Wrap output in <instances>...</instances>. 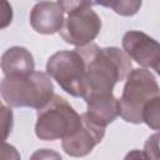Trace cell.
Listing matches in <instances>:
<instances>
[{
    "label": "cell",
    "instance_id": "4fadbf2b",
    "mask_svg": "<svg viewBox=\"0 0 160 160\" xmlns=\"http://www.w3.org/2000/svg\"><path fill=\"white\" fill-rule=\"evenodd\" d=\"M14 126V114L11 108L0 100V141H5L11 134Z\"/></svg>",
    "mask_w": 160,
    "mask_h": 160
},
{
    "label": "cell",
    "instance_id": "ffe728a7",
    "mask_svg": "<svg viewBox=\"0 0 160 160\" xmlns=\"http://www.w3.org/2000/svg\"><path fill=\"white\" fill-rule=\"evenodd\" d=\"M112 0H94V5H100L104 8H110Z\"/></svg>",
    "mask_w": 160,
    "mask_h": 160
},
{
    "label": "cell",
    "instance_id": "8fae6325",
    "mask_svg": "<svg viewBox=\"0 0 160 160\" xmlns=\"http://www.w3.org/2000/svg\"><path fill=\"white\" fill-rule=\"evenodd\" d=\"M0 65L5 76L25 75L35 69V61L31 52L22 46L9 48L2 54Z\"/></svg>",
    "mask_w": 160,
    "mask_h": 160
},
{
    "label": "cell",
    "instance_id": "30bf717a",
    "mask_svg": "<svg viewBox=\"0 0 160 160\" xmlns=\"http://www.w3.org/2000/svg\"><path fill=\"white\" fill-rule=\"evenodd\" d=\"M88 110L86 115L101 126H108L119 116V102L112 95H90L84 98Z\"/></svg>",
    "mask_w": 160,
    "mask_h": 160
},
{
    "label": "cell",
    "instance_id": "d6986e66",
    "mask_svg": "<svg viewBox=\"0 0 160 160\" xmlns=\"http://www.w3.org/2000/svg\"><path fill=\"white\" fill-rule=\"evenodd\" d=\"M42 151H44L45 154H42V152L39 150V151H38V152H35L31 158H32V159H36V158H51V156H52V158H58V159L60 158V159H61V156H60L59 154L52 152V151H50L49 149H42Z\"/></svg>",
    "mask_w": 160,
    "mask_h": 160
},
{
    "label": "cell",
    "instance_id": "5bb4252c",
    "mask_svg": "<svg viewBox=\"0 0 160 160\" xmlns=\"http://www.w3.org/2000/svg\"><path fill=\"white\" fill-rule=\"evenodd\" d=\"M142 0H112L110 9L120 16H132L141 8Z\"/></svg>",
    "mask_w": 160,
    "mask_h": 160
},
{
    "label": "cell",
    "instance_id": "7c38bea8",
    "mask_svg": "<svg viewBox=\"0 0 160 160\" xmlns=\"http://www.w3.org/2000/svg\"><path fill=\"white\" fill-rule=\"evenodd\" d=\"M141 120L152 130H159L160 126V96L150 99L142 108Z\"/></svg>",
    "mask_w": 160,
    "mask_h": 160
},
{
    "label": "cell",
    "instance_id": "277c9868",
    "mask_svg": "<svg viewBox=\"0 0 160 160\" xmlns=\"http://www.w3.org/2000/svg\"><path fill=\"white\" fill-rule=\"evenodd\" d=\"M119 102V115L130 124H141V112L144 105L152 98L159 96V85L154 74L142 69H131L125 78Z\"/></svg>",
    "mask_w": 160,
    "mask_h": 160
},
{
    "label": "cell",
    "instance_id": "5b68a950",
    "mask_svg": "<svg viewBox=\"0 0 160 160\" xmlns=\"http://www.w3.org/2000/svg\"><path fill=\"white\" fill-rule=\"evenodd\" d=\"M46 74L74 98L85 95V64L76 50H61L52 54L46 62Z\"/></svg>",
    "mask_w": 160,
    "mask_h": 160
},
{
    "label": "cell",
    "instance_id": "3957f363",
    "mask_svg": "<svg viewBox=\"0 0 160 160\" xmlns=\"http://www.w3.org/2000/svg\"><path fill=\"white\" fill-rule=\"evenodd\" d=\"M81 125V115L60 95H52L48 104L38 109L35 134L40 140L52 141L75 132Z\"/></svg>",
    "mask_w": 160,
    "mask_h": 160
},
{
    "label": "cell",
    "instance_id": "52a82bcc",
    "mask_svg": "<svg viewBox=\"0 0 160 160\" xmlns=\"http://www.w3.org/2000/svg\"><path fill=\"white\" fill-rule=\"evenodd\" d=\"M122 49L125 54L140 66L159 72L160 46L159 42L148 34L138 30L125 32L122 36Z\"/></svg>",
    "mask_w": 160,
    "mask_h": 160
},
{
    "label": "cell",
    "instance_id": "9c48e42d",
    "mask_svg": "<svg viewBox=\"0 0 160 160\" xmlns=\"http://www.w3.org/2000/svg\"><path fill=\"white\" fill-rule=\"evenodd\" d=\"M64 22V11L54 1H40L31 9L30 24L32 29L42 35L59 32Z\"/></svg>",
    "mask_w": 160,
    "mask_h": 160
},
{
    "label": "cell",
    "instance_id": "2e32d148",
    "mask_svg": "<svg viewBox=\"0 0 160 160\" xmlns=\"http://www.w3.org/2000/svg\"><path fill=\"white\" fill-rule=\"evenodd\" d=\"M14 11L8 0H0V30L8 28L12 21Z\"/></svg>",
    "mask_w": 160,
    "mask_h": 160
},
{
    "label": "cell",
    "instance_id": "7a4b0ae2",
    "mask_svg": "<svg viewBox=\"0 0 160 160\" xmlns=\"http://www.w3.org/2000/svg\"><path fill=\"white\" fill-rule=\"evenodd\" d=\"M0 95L10 108L40 109L54 95V85L44 71L5 76L0 81Z\"/></svg>",
    "mask_w": 160,
    "mask_h": 160
},
{
    "label": "cell",
    "instance_id": "ac0fdd59",
    "mask_svg": "<svg viewBox=\"0 0 160 160\" xmlns=\"http://www.w3.org/2000/svg\"><path fill=\"white\" fill-rule=\"evenodd\" d=\"M0 159H14V160H19L20 159V154L16 150L15 146L5 142V141H0Z\"/></svg>",
    "mask_w": 160,
    "mask_h": 160
},
{
    "label": "cell",
    "instance_id": "8992f818",
    "mask_svg": "<svg viewBox=\"0 0 160 160\" xmlns=\"http://www.w3.org/2000/svg\"><path fill=\"white\" fill-rule=\"evenodd\" d=\"M101 30L100 16L89 9L72 11L64 19L62 26L59 30L62 40L76 48L90 44Z\"/></svg>",
    "mask_w": 160,
    "mask_h": 160
},
{
    "label": "cell",
    "instance_id": "e0dca14e",
    "mask_svg": "<svg viewBox=\"0 0 160 160\" xmlns=\"http://www.w3.org/2000/svg\"><path fill=\"white\" fill-rule=\"evenodd\" d=\"M144 154L150 159H159V134L155 132L151 135L144 146Z\"/></svg>",
    "mask_w": 160,
    "mask_h": 160
},
{
    "label": "cell",
    "instance_id": "9a60e30c",
    "mask_svg": "<svg viewBox=\"0 0 160 160\" xmlns=\"http://www.w3.org/2000/svg\"><path fill=\"white\" fill-rule=\"evenodd\" d=\"M56 2L61 8V10L68 14L78 10L89 9L94 5V0H58Z\"/></svg>",
    "mask_w": 160,
    "mask_h": 160
},
{
    "label": "cell",
    "instance_id": "ba28073f",
    "mask_svg": "<svg viewBox=\"0 0 160 160\" xmlns=\"http://www.w3.org/2000/svg\"><path fill=\"white\" fill-rule=\"evenodd\" d=\"M105 126L99 125L91 120L85 112L81 115L80 128L71 135L62 139V150L75 158H81L88 155L99 142H101L105 135Z\"/></svg>",
    "mask_w": 160,
    "mask_h": 160
},
{
    "label": "cell",
    "instance_id": "6da1fadb",
    "mask_svg": "<svg viewBox=\"0 0 160 160\" xmlns=\"http://www.w3.org/2000/svg\"><path fill=\"white\" fill-rule=\"evenodd\" d=\"M75 50L85 64L84 98L112 94L115 84L125 80L132 68L130 58L116 46L100 48L90 42Z\"/></svg>",
    "mask_w": 160,
    "mask_h": 160
}]
</instances>
